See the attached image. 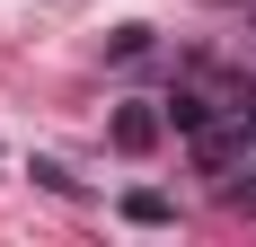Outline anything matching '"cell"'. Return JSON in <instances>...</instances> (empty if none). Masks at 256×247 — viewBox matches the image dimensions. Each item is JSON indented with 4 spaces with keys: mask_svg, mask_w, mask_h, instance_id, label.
Instances as JSON below:
<instances>
[{
    "mask_svg": "<svg viewBox=\"0 0 256 247\" xmlns=\"http://www.w3.org/2000/svg\"><path fill=\"white\" fill-rule=\"evenodd\" d=\"M36 186H44V194H80V176H71V168H53V159H36Z\"/></svg>",
    "mask_w": 256,
    "mask_h": 247,
    "instance_id": "3957f363",
    "label": "cell"
},
{
    "mask_svg": "<svg viewBox=\"0 0 256 247\" xmlns=\"http://www.w3.org/2000/svg\"><path fill=\"white\" fill-rule=\"evenodd\" d=\"M159 132H168V106H150V98L115 106V150H124V159H142V150H159Z\"/></svg>",
    "mask_w": 256,
    "mask_h": 247,
    "instance_id": "6da1fadb",
    "label": "cell"
},
{
    "mask_svg": "<svg viewBox=\"0 0 256 247\" xmlns=\"http://www.w3.org/2000/svg\"><path fill=\"white\" fill-rule=\"evenodd\" d=\"M124 221H132V230H168V221H177V203L159 194V186H132V194H124Z\"/></svg>",
    "mask_w": 256,
    "mask_h": 247,
    "instance_id": "7a4b0ae2",
    "label": "cell"
}]
</instances>
